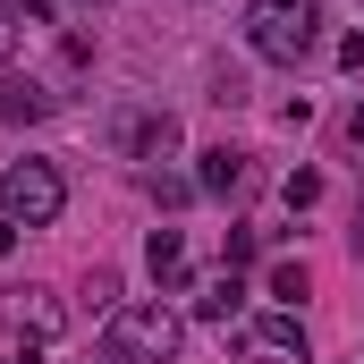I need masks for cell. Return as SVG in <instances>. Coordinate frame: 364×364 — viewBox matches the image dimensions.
Segmentation results:
<instances>
[{"label": "cell", "mask_w": 364, "mask_h": 364, "mask_svg": "<svg viewBox=\"0 0 364 364\" xmlns=\"http://www.w3.org/2000/svg\"><path fill=\"white\" fill-rule=\"evenodd\" d=\"M246 43L279 60V68H296V60H314V43H322V0H246Z\"/></svg>", "instance_id": "1"}, {"label": "cell", "mask_w": 364, "mask_h": 364, "mask_svg": "<svg viewBox=\"0 0 364 364\" xmlns=\"http://www.w3.org/2000/svg\"><path fill=\"white\" fill-rule=\"evenodd\" d=\"M178 356V314L170 305H119L102 322V364H170Z\"/></svg>", "instance_id": "2"}, {"label": "cell", "mask_w": 364, "mask_h": 364, "mask_svg": "<svg viewBox=\"0 0 364 364\" xmlns=\"http://www.w3.org/2000/svg\"><path fill=\"white\" fill-rule=\"evenodd\" d=\"M60 212H68L60 161H9V170H0V220H17V229H51Z\"/></svg>", "instance_id": "3"}, {"label": "cell", "mask_w": 364, "mask_h": 364, "mask_svg": "<svg viewBox=\"0 0 364 364\" xmlns=\"http://www.w3.org/2000/svg\"><path fill=\"white\" fill-rule=\"evenodd\" d=\"M102 144H110L119 161H161V153H178V119H170L161 102H110Z\"/></svg>", "instance_id": "4"}, {"label": "cell", "mask_w": 364, "mask_h": 364, "mask_svg": "<svg viewBox=\"0 0 364 364\" xmlns=\"http://www.w3.org/2000/svg\"><path fill=\"white\" fill-rule=\"evenodd\" d=\"M9 331L26 339V364H34L60 331H68V314H60V296H51V288H9Z\"/></svg>", "instance_id": "5"}, {"label": "cell", "mask_w": 364, "mask_h": 364, "mask_svg": "<svg viewBox=\"0 0 364 364\" xmlns=\"http://www.w3.org/2000/svg\"><path fill=\"white\" fill-rule=\"evenodd\" d=\"M51 110H60V93L43 85V77L0 68V127H34V119H51Z\"/></svg>", "instance_id": "6"}, {"label": "cell", "mask_w": 364, "mask_h": 364, "mask_svg": "<svg viewBox=\"0 0 364 364\" xmlns=\"http://www.w3.org/2000/svg\"><path fill=\"white\" fill-rule=\"evenodd\" d=\"M195 186H203V195H246V186H255V161H246V153H229V144H212V153H203V170H195Z\"/></svg>", "instance_id": "7"}, {"label": "cell", "mask_w": 364, "mask_h": 364, "mask_svg": "<svg viewBox=\"0 0 364 364\" xmlns=\"http://www.w3.org/2000/svg\"><path fill=\"white\" fill-rule=\"evenodd\" d=\"M144 272L161 279V296H178V288H186V237H178V229H153V246H144Z\"/></svg>", "instance_id": "8"}, {"label": "cell", "mask_w": 364, "mask_h": 364, "mask_svg": "<svg viewBox=\"0 0 364 364\" xmlns=\"http://www.w3.org/2000/svg\"><path fill=\"white\" fill-rule=\"evenodd\" d=\"M255 348H272V356H296V364H305V322H296L288 305H272V314L255 322Z\"/></svg>", "instance_id": "9"}, {"label": "cell", "mask_w": 364, "mask_h": 364, "mask_svg": "<svg viewBox=\"0 0 364 364\" xmlns=\"http://www.w3.org/2000/svg\"><path fill=\"white\" fill-rule=\"evenodd\" d=\"M195 314H203V322H229V314H246V279H237V272H220L212 288H195Z\"/></svg>", "instance_id": "10"}, {"label": "cell", "mask_w": 364, "mask_h": 364, "mask_svg": "<svg viewBox=\"0 0 364 364\" xmlns=\"http://www.w3.org/2000/svg\"><path fill=\"white\" fill-rule=\"evenodd\" d=\"M144 186H153V203H161V212H178V203H195V195H203V186H195V178H178V170H153Z\"/></svg>", "instance_id": "11"}, {"label": "cell", "mask_w": 364, "mask_h": 364, "mask_svg": "<svg viewBox=\"0 0 364 364\" xmlns=\"http://www.w3.org/2000/svg\"><path fill=\"white\" fill-rule=\"evenodd\" d=\"M279 195H288V212H314V203H322V170H288Z\"/></svg>", "instance_id": "12"}, {"label": "cell", "mask_w": 364, "mask_h": 364, "mask_svg": "<svg viewBox=\"0 0 364 364\" xmlns=\"http://www.w3.org/2000/svg\"><path fill=\"white\" fill-rule=\"evenodd\" d=\"M305 288H314V279H305V263H272V296L288 305V314H296V296H305Z\"/></svg>", "instance_id": "13"}, {"label": "cell", "mask_w": 364, "mask_h": 364, "mask_svg": "<svg viewBox=\"0 0 364 364\" xmlns=\"http://www.w3.org/2000/svg\"><path fill=\"white\" fill-rule=\"evenodd\" d=\"M85 305L110 322V314H119V272H85Z\"/></svg>", "instance_id": "14"}, {"label": "cell", "mask_w": 364, "mask_h": 364, "mask_svg": "<svg viewBox=\"0 0 364 364\" xmlns=\"http://www.w3.org/2000/svg\"><path fill=\"white\" fill-rule=\"evenodd\" d=\"M255 255H263V229H229V272L255 263Z\"/></svg>", "instance_id": "15"}, {"label": "cell", "mask_w": 364, "mask_h": 364, "mask_svg": "<svg viewBox=\"0 0 364 364\" xmlns=\"http://www.w3.org/2000/svg\"><path fill=\"white\" fill-rule=\"evenodd\" d=\"M212 102H229V110H237V102H246V77H237V68H212Z\"/></svg>", "instance_id": "16"}, {"label": "cell", "mask_w": 364, "mask_h": 364, "mask_svg": "<svg viewBox=\"0 0 364 364\" xmlns=\"http://www.w3.org/2000/svg\"><path fill=\"white\" fill-rule=\"evenodd\" d=\"M17 26H26V17H17V0H0V60L17 51Z\"/></svg>", "instance_id": "17"}, {"label": "cell", "mask_w": 364, "mask_h": 364, "mask_svg": "<svg viewBox=\"0 0 364 364\" xmlns=\"http://www.w3.org/2000/svg\"><path fill=\"white\" fill-rule=\"evenodd\" d=\"M17 17H34V26H51V17H60V0H17Z\"/></svg>", "instance_id": "18"}, {"label": "cell", "mask_w": 364, "mask_h": 364, "mask_svg": "<svg viewBox=\"0 0 364 364\" xmlns=\"http://www.w3.org/2000/svg\"><path fill=\"white\" fill-rule=\"evenodd\" d=\"M9 255H17V220H0V263H9Z\"/></svg>", "instance_id": "19"}, {"label": "cell", "mask_w": 364, "mask_h": 364, "mask_svg": "<svg viewBox=\"0 0 364 364\" xmlns=\"http://www.w3.org/2000/svg\"><path fill=\"white\" fill-rule=\"evenodd\" d=\"M348 136H356V144H364V102H356V119H348Z\"/></svg>", "instance_id": "20"}, {"label": "cell", "mask_w": 364, "mask_h": 364, "mask_svg": "<svg viewBox=\"0 0 364 364\" xmlns=\"http://www.w3.org/2000/svg\"><path fill=\"white\" fill-rule=\"evenodd\" d=\"M356 255H364V203H356Z\"/></svg>", "instance_id": "21"}]
</instances>
